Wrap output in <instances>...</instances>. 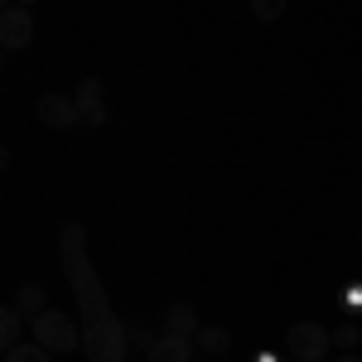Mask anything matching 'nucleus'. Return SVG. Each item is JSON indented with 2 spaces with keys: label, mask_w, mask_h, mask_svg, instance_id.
Masks as SVG:
<instances>
[{
  "label": "nucleus",
  "mask_w": 362,
  "mask_h": 362,
  "mask_svg": "<svg viewBox=\"0 0 362 362\" xmlns=\"http://www.w3.org/2000/svg\"><path fill=\"white\" fill-rule=\"evenodd\" d=\"M160 329H165V334H179V338H194L203 324H198V309L189 305V300H174V305L165 309V319H160Z\"/></svg>",
  "instance_id": "0eeeda50"
},
{
  "label": "nucleus",
  "mask_w": 362,
  "mask_h": 362,
  "mask_svg": "<svg viewBox=\"0 0 362 362\" xmlns=\"http://www.w3.org/2000/svg\"><path fill=\"white\" fill-rule=\"evenodd\" d=\"M29 338L44 343L49 353H73V348H83V324H73L63 309H44V314L29 324Z\"/></svg>",
  "instance_id": "f03ea898"
},
{
  "label": "nucleus",
  "mask_w": 362,
  "mask_h": 362,
  "mask_svg": "<svg viewBox=\"0 0 362 362\" xmlns=\"http://www.w3.org/2000/svg\"><path fill=\"white\" fill-rule=\"evenodd\" d=\"M20 334H25V309L20 305H5L0 309V348H20Z\"/></svg>",
  "instance_id": "6e6552de"
},
{
  "label": "nucleus",
  "mask_w": 362,
  "mask_h": 362,
  "mask_svg": "<svg viewBox=\"0 0 362 362\" xmlns=\"http://www.w3.org/2000/svg\"><path fill=\"white\" fill-rule=\"evenodd\" d=\"M73 102H78V107H107V87H102V78H83V83L73 87Z\"/></svg>",
  "instance_id": "9b49d317"
},
{
  "label": "nucleus",
  "mask_w": 362,
  "mask_h": 362,
  "mask_svg": "<svg viewBox=\"0 0 362 362\" xmlns=\"http://www.w3.org/2000/svg\"><path fill=\"white\" fill-rule=\"evenodd\" d=\"M44 300H49V295H44V285H39V280H29V285H20V290H15V305L25 309L29 319H39V314H44Z\"/></svg>",
  "instance_id": "9d476101"
},
{
  "label": "nucleus",
  "mask_w": 362,
  "mask_h": 362,
  "mask_svg": "<svg viewBox=\"0 0 362 362\" xmlns=\"http://www.w3.org/2000/svg\"><path fill=\"white\" fill-rule=\"evenodd\" d=\"M194 338H179V334H165L160 329V338H155V348L145 353V362H194Z\"/></svg>",
  "instance_id": "423d86ee"
},
{
  "label": "nucleus",
  "mask_w": 362,
  "mask_h": 362,
  "mask_svg": "<svg viewBox=\"0 0 362 362\" xmlns=\"http://www.w3.org/2000/svg\"><path fill=\"white\" fill-rule=\"evenodd\" d=\"M83 126H92V131H97V126H107V107H87V112H83Z\"/></svg>",
  "instance_id": "2eb2a0df"
},
{
  "label": "nucleus",
  "mask_w": 362,
  "mask_h": 362,
  "mask_svg": "<svg viewBox=\"0 0 362 362\" xmlns=\"http://www.w3.org/2000/svg\"><path fill=\"white\" fill-rule=\"evenodd\" d=\"M34 112H39V121H44L49 131H73V126H83V107H78L73 97H63V92H44V97L34 102Z\"/></svg>",
  "instance_id": "20e7f679"
},
{
  "label": "nucleus",
  "mask_w": 362,
  "mask_h": 362,
  "mask_svg": "<svg viewBox=\"0 0 362 362\" xmlns=\"http://www.w3.org/2000/svg\"><path fill=\"white\" fill-rule=\"evenodd\" d=\"M34 10H25V5H10L5 15H0V44L15 54V49H29L34 44Z\"/></svg>",
  "instance_id": "39448f33"
},
{
  "label": "nucleus",
  "mask_w": 362,
  "mask_h": 362,
  "mask_svg": "<svg viewBox=\"0 0 362 362\" xmlns=\"http://www.w3.org/2000/svg\"><path fill=\"white\" fill-rule=\"evenodd\" d=\"M58 261H63V276L73 285L78 314H83L87 362H126L131 338H126V324L116 319L112 300H107V285L97 280L92 261H87V227L83 223H58Z\"/></svg>",
  "instance_id": "f257e3e1"
},
{
  "label": "nucleus",
  "mask_w": 362,
  "mask_h": 362,
  "mask_svg": "<svg viewBox=\"0 0 362 362\" xmlns=\"http://www.w3.org/2000/svg\"><path fill=\"white\" fill-rule=\"evenodd\" d=\"M126 338H131V348H140V353H150L155 348V329H145V324H126Z\"/></svg>",
  "instance_id": "ddd939ff"
},
{
  "label": "nucleus",
  "mask_w": 362,
  "mask_h": 362,
  "mask_svg": "<svg viewBox=\"0 0 362 362\" xmlns=\"http://www.w3.org/2000/svg\"><path fill=\"white\" fill-rule=\"evenodd\" d=\"M285 5H290V0H251V15H256V20H280Z\"/></svg>",
  "instance_id": "4468645a"
},
{
  "label": "nucleus",
  "mask_w": 362,
  "mask_h": 362,
  "mask_svg": "<svg viewBox=\"0 0 362 362\" xmlns=\"http://www.w3.org/2000/svg\"><path fill=\"white\" fill-rule=\"evenodd\" d=\"M194 343H198V353H208V358H223L227 348H232V334H227L223 324H203L194 334Z\"/></svg>",
  "instance_id": "1a4fd4ad"
},
{
  "label": "nucleus",
  "mask_w": 362,
  "mask_h": 362,
  "mask_svg": "<svg viewBox=\"0 0 362 362\" xmlns=\"http://www.w3.org/2000/svg\"><path fill=\"white\" fill-rule=\"evenodd\" d=\"M338 362H362V358H358V353H343V358H338Z\"/></svg>",
  "instance_id": "f3484780"
},
{
  "label": "nucleus",
  "mask_w": 362,
  "mask_h": 362,
  "mask_svg": "<svg viewBox=\"0 0 362 362\" xmlns=\"http://www.w3.org/2000/svg\"><path fill=\"white\" fill-rule=\"evenodd\" d=\"M285 343H290L295 362H324V358H329V348H334V334H329L324 324L305 319V324H295V329L285 334Z\"/></svg>",
  "instance_id": "7ed1b4c3"
},
{
  "label": "nucleus",
  "mask_w": 362,
  "mask_h": 362,
  "mask_svg": "<svg viewBox=\"0 0 362 362\" xmlns=\"http://www.w3.org/2000/svg\"><path fill=\"white\" fill-rule=\"evenodd\" d=\"M10 5H25V10H34V0H10ZM10 5H5V10H10Z\"/></svg>",
  "instance_id": "dca6fc26"
},
{
  "label": "nucleus",
  "mask_w": 362,
  "mask_h": 362,
  "mask_svg": "<svg viewBox=\"0 0 362 362\" xmlns=\"http://www.w3.org/2000/svg\"><path fill=\"white\" fill-rule=\"evenodd\" d=\"M5 362H54V353L44 348V343H20V348H10Z\"/></svg>",
  "instance_id": "f8f14e48"
},
{
  "label": "nucleus",
  "mask_w": 362,
  "mask_h": 362,
  "mask_svg": "<svg viewBox=\"0 0 362 362\" xmlns=\"http://www.w3.org/2000/svg\"><path fill=\"white\" fill-rule=\"evenodd\" d=\"M358 242H362V232H358Z\"/></svg>",
  "instance_id": "a211bd4d"
}]
</instances>
